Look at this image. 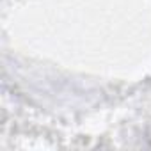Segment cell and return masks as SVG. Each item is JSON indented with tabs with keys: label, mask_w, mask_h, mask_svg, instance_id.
Listing matches in <instances>:
<instances>
[]
</instances>
